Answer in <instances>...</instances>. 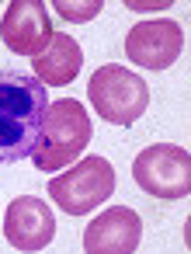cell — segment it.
I'll use <instances>...</instances> for the list:
<instances>
[{
    "label": "cell",
    "instance_id": "6da1fadb",
    "mask_svg": "<svg viewBox=\"0 0 191 254\" xmlns=\"http://www.w3.org/2000/svg\"><path fill=\"white\" fill-rule=\"evenodd\" d=\"M46 108V84H39L35 73L0 70V167L32 157Z\"/></svg>",
    "mask_w": 191,
    "mask_h": 254
},
{
    "label": "cell",
    "instance_id": "7a4b0ae2",
    "mask_svg": "<svg viewBox=\"0 0 191 254\" xmlns=\"http://www.w3.org/2000/svg\"><path fill=\"white\" fill-rule=\"evenodd\" d=\"M91 136H94V126H91V115H87L84 101H77V98L49 101L39 139H35V150H32V164L46 174L63 171L73 160H80Z\"/></svg>",
    "mask_w": 191,
    "mask_h": 254
},
{
    "label": "cell",
    "instance_id": "3957f363",
    "mask_svg": "<svg viewBox=\"0 0 191 254\" xmlns=\"http://www.w3.org/2000/svg\"><path fill=\"white\" fill-rule=\"evenodd\" d=\"M87 98L104 122L132 126V122H139V115L149 105V87L139 73H132L125 66H101L97 73H91Z\"/></svg>",
    "mask_w": 191,
    "mask_h": 254
},
{
    "label": "cell",
    "instance_id": "277c9868",
    "mask_svg": "<svg viewBox=\"0 0 191 254\" xmlns=\"http://www.w3.org/2000/svg\"><path fill=\"white\" fill-rule=\"evenodd\" d=\"M111 191H115V167L108 164V157H84L80 164L49 181V198L70 216L94 212L101 202L111 198Z\"/></svg>",
    "mask_w": 191,
    "mask_h": 254
},
{
    "label": "cell",
    "instance_id": "5b68a950",
    "mask_svg": "<svg viewBox=\"0 0 191 254\" xmlns=\"http://www.w3.org/2000/svg\"><path fill=\"white\" fill-rule=\"evenodd\" d=\"M132 178L153 198H184L191 191V157L181 146L153 143L132 160Z\"/></svg>",
    "mask_w": 191,
    "mask_h": 254
},
{
    "label": "cell",
    "instance_id": "8992f818",
    "mask_svg": "<svg viewBox=\"0 0 191 254\" xmlns=\"http://www.w3.org/2000/svg\"><path fill=\"white\" fill-rule=\"evenodd\" d=\"M52 18L39 0H14L0 18V42L14 56H39L52 42Z\"/></svg>",
    "mask_w": 191,
    "mask_h": 254
},
{
    "label": "cell",
    "instance_id": "52a82bcc",
    "mask_svg": "<svg viewBox=\"0 0 191 254\" xmlns=\"http://www.w3.org/2000/svg\"><path fill=\"white\" fill-rule=\"evenodd\" d=\"M181 49H184V32L170 18L139 21L125 35V56L136 66H143V70H167V66H174Z\"/></svg>",
    "mask_w": 191,
    "mask_h": 254
},
{
    "label": "cell",
    "instance_id": "ba28073f",
    "mask_svg": "<svg viewBox=\"0 0 191 254\" xmlns=\"http://www.w3.org/2000/svg\"><path fill=\"white\" fill-rule=\"evenodd\" d=\"M139 240H143V223L139 212L129 205L104 209L84 230V251L91 254H132L139 251Z\"/></svg>",
    "mask_w": 191,
    "mask_h": 254
},
{
    "label": "cell",
    "instance_id": "9c48e42d",
    "mask_svg": "<svg viewBox=\"0 0 191 254\" xmlns=\"http://www.w3.org/2000/svg\"><path fill=\"white\" fill-rule=\"evenodd\" d=\"M4 237L11 240V247L18 251H42L52 244L56 237V212L35 198V195H21L7 205L4 216Z\"/></svg>",
    "mask_w": 191,
    "mask_h": 254
},
{
    "label": "cell",
    "instance_id": "30bf717a",
    "mask_svg": "<svg viewBox=\"0 0 191 254\" xmlns=\"http://www.w3.org/2000/svg\"><path fill=\"white\" fill-rule=\"evenodd\" d=\"M80 63H84L80 46H77L70 35H59V32H56V35H52V42L46 46V53H39V56H35L32 73H35V80H39V84L66 87V84H73V80H77Z\"/></svg>",
    "mask_w": 191,
    "mask_h": 254
},
{
    "label": "cell",
    "instance_id": "8fae6325",
    "mask_svg": "<svg viewBox=\"0 0 191 254\" xmlns=\"http://www.w3.org/2000/svg\"><path fill=\"white\" fill-rule=\"evenodd\" d=\"M101 0H87V4H66V0H59L56 4V14L59 18H66V21H77V25H84V21H91V18H97L101 14Z\"/></svg>",
    "mask_w": 191,
    "mask_h": 254
},
{
    "label": "cell",
    "instance_id": "7c38bea8",
    "mask_svg": "<svg viewBox=\"0 0 191 254\" xmlns=\"http://www.w3.org/2000/svg\"><path fill=\"white\" fill-rule=\"evenodd\" d=\"M167 4H136V0H129V11H163Z\"/></svg>",
    "mask_w": 191,
    "mask_h": 254
}]
</instances>
